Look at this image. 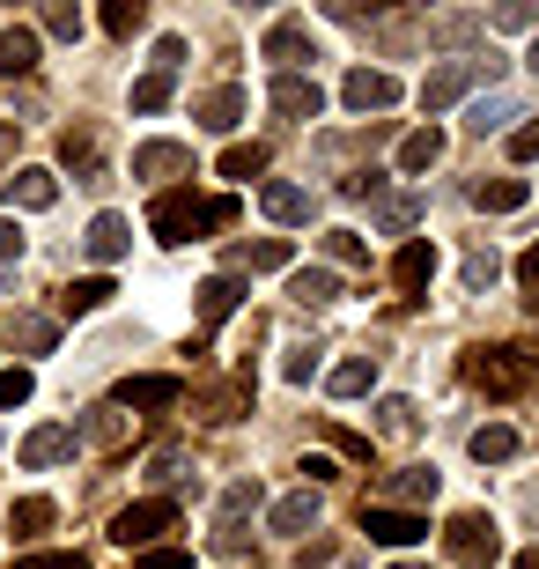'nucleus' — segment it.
<instances>
[{
    "label": "nucleus",
    "mask_w": 539,
    "mask_h": 569,
    "mask_svg": "<svg viewBox=\"0 0 539 569\" xmlns=\"http://www.w3.org/2000/svg\"><path fill=\"white\" fill-rule=\"evenodd\" d=\"M466 378H473L488 400H518L525 385H532V356H518V348H473V356H466Z\"/></svg>",
    "instance_id": "obj_1"
},
{
    "label": "nucleus",
    "mask_w": 539,
    "mask_h": 569,
    "mask_svg": "<svg viewBox=\"0 0 539 569\" xmlns=\"http://www.w3.org/2000/svg\"><path fill=\"white\" fill-rule=\"evenodd\" d=\"M170 526H178V503H170V496H148V503H126L119 518H111V540H119V548H156Z\"/></svg>",
    "instance_id": "obj_2"
},
{
    "label": "nucleus",
    "mask_w": 539,
    "mask_h": 569,
    "mask_svg": "<svg viewBox=\"0 0 539 569\" xmlns=\"http://www.w3.org/2000/svg\"><path fill=\"white\" fill-rule=\"evenodd\" d=\"M443 548H451L466 569H480V562H496V555H502V532H496L488 510H458L451 526H443Z\"/></svg>",
    "instance_id": "obj_3"
},
{
    "label": "nucleus",
    "mask_w": 539,
    "mask_h": 569,
    "mask_svg": "<svg viewBox=\"0 0 539 569\" xmlns=\"http://www.w3.org/2000/svg\"><path fill=\"white\" fill-rule=\"evenodd\" d=\"M473 82H496V60H443V67H429V82H421V104H429V111H451Z\"/></svg>",
    "instance_id": "obj_4"
},
{
    "label": "nucleus",
    "mask_w": 539,
    "mask_h": 569,
    "mask_svg": "<svg viewBox=\"0 0 539 569\" xmlns=\"http://www.w3.org/2000/svg\"><path fill=\"white\" fill-rule=\"evenodd\" d=\"M200 208H208V200H200L192 186H170V192H156V208H148V230L163 237V244H186V237L200 230Z\"/></svg>",
    "instance_id": "obj_5"
},
{
    "label": "nucleus",
    "mask_w": 539,
    "mask_h": 569,
    "mask_svg": "<svg viewBox=\"0 0 539 569\" xmlns=\"http://www.w3.org/2000/svg\"><path fill=\"white\" fill-rule=\"evenodd\" d=\"M362 532L377 548H421L429 540V518L421 510H385V503H362Z\"/></svg>",
    "instance_id": "obj_6"
},
{
    "label": "nucleus",
    "mask_w": 539,
    "mask_h": 569,
    "mask_svg": "<svg viewBox=\"0 0 539 569\" xmlns=\"http://www.w3.org/2000/svg\"><path fill=\"white\" fill-rule=\"evenodd\" d=\"M267 60L281 67V74H296L303 60H318V38H311V22H303V16H281V22L267 30Z\"/></svg>",
    "instance_id": "obj_7"
},
{
    "label": "nucleus",
    "mask_w": 539,
    "mask_h": 569,
    "mask_svg": "<svg viewBox=\"0 0 539 569\" xmlns=\"http://www.w3.org/2000/svg\"><path fill=\"white\" fill-rule=\"evenodd\" d=\"M340 104H348V111H392L399 104V82L385 74V67H355L348 82H340Z\"/></svg>",
    "instance_id": "obj_8"
},
{
    "label": "nucleus",
    "mask_w": 539,
    "mask_h": 569,
    "mask_svg": "<svg viewBox=\"0 0 539 569\" xmlns=\"http://www.w3.org/2000/svg\"><path fill=\"white\" fill-rule=\"evenodd\" d=\"M273 111H281V119H318V111H326V89L311 82V74H273Z\"/></svg>",
    "instance_id": "obj_9"
},
{
    "label": "nucleus",
    "mask_w": 539,
    "mask_h": 569,
    "mask_svg": "<svg viewBox=\"0 0 539 569\" xmlns=\"http://www.w3.org/2000/svg\"><path fill=\"white\" fill-rule=\"evenodd\" d=\"M186 170H192L186 141H141L133 148V178H186Z\"/></svg>",
    "instance_id": "obj_10"
},
{
    "label": "nucleus",
    "mask_w": 539,
    "mask_h": 569,
    "mask_svg": "<svg viewBox=\"0 0 539 569\" xmlns=\"http://www.w3.org/2000/svg\"><path fill=\"white\" fill-rule=\"evenodd\" d=\"M421 503H436V466H399L385 481V510H421Z\"/></svg>",
    "instance_id": "obj_11"
},
{
    "label": "nucleus",
    "mask_w": 539,
    "mask_h": 569,
    "mask_svg": "<svg viewBox=\"0 0 539 569\" xmlns=\"http://www.w3.org/2000/svg\"><path fill=\"white\" fill-rule=\"evenodd\" d=\"M421 208H429L421 192H377V200H370V222H377L385 237H407V230L421 222Z\"/></svg>",
    "instance_id": "obj_12"
},
{
    "label": "nucleus",
    "mask_w": 539,
    "mask_h": 569,
    "mask_svg": "<svg viewBox=\"0 0 539 569\" xmlns=\"http://www.w3.org/2000/svg\"><path fill=\"white\" fill-rule=\"evenodd\" d=\"M82 244H89V259H97V267H111V259L133 252V222H126V214H97Z\"/></svg>",
    "instance_id": "obj_13"
},
{
    "label": "nucleus",
    "mask_w": 539,
    "mask_h": 569,
    "mask_svg": "<svg viewBox=\"0 0 539 569\" xmlns=\"http://www.w3.org/2000/svg\"><path fill=\"white\" fill-rule=\"evenodd\" d=\"M318 510H326V503H318V488H296V496H281V503L267 510V526L281 532V540H296V532L318 526Z\"/></svg>",
    "instance_id": "obj_14"
},
{
    "label": "nucleus",
    "mask_w": 539,
    "mask_h": 569,
    "mask_svg": "<svg viewBox=\"0 0 539 569\" xmlns=\"http://www.w3.org/2000/svg\"><path fill=\"white\" fill-rule=\"evenodd\" d=\"M244 111H251V97H244V89H237V82H229V89H208V97L192 104V119H200V127H208V133H229V127H237V119H244Z\"/></svg>",
    "instance_id": "obj_15"
},
{
    "label": "nucleus",
    "mask_w": 539,
    "mask_h": 569,
    "mask_svg": "<svg viewBox=\"0 0 539 569\" xmlns=\"http://www.w3.org/2000/svg\"><path fill=\"white\" fill-rule=\"evenodd\" d=\"M251 510H259V481H237L222 496V510H214V540H222V548H237V532H244Z\"/></svg>",
    "instance_id": "obj_16"
},
{
    "label": "nucleus",
    "mask_w": 539,
    "mask_h": 569,
    "mask_svg": "<svg viewBox=\"0 0 539 569\" xmlns=\"http://www.w3.org/2000/svg\"><path fill=\"white\" fill-rule=\"evenodd\" d=\"M60 459H74V429L44 422V429H30V437H22V466H60Z\"/></svg>",
    "instance_id": "obj_17"
},
{
    "label": "nucleus",
    "mask_w": 539,
    "mask_h": 569,
    "mask_svg": "<svg viewBox=\"0 0 539 569\" xmlns=\"http://www.w3.org/2000/svg\"><path fill=\"white\" fill-rule=\"evenodd\" d=\"M429 274H436V244H429V237H407L399 259H392V281H399V289H429Z\"/></svg>",
    "instance_id": "obj_18"
},
{
    "label": "nucleus",
    "mask_w": 539,
    "mask_h": 569,
    "mask_svg": "<svg viewBox=\"0 0 539 569\" xmlns=\"http://www.w3.org/2000/svg\"><path fill=\"white\" fill-rule=\"evenodd\" d=\"M525 200H532V186H525V178H480V186H473V208L480 214H518Z\"/></svg>",
    "instance_id": "obj_19"
},
{
    "label": "nucleus",
    "mask_w": 539,
    "mask_h": 569,
    "mask_svg": "<svg viewBox=\"0 0 539 569\" xmlns=\"http://www.w3.org/2000/svg\"><path fill=\"white\" fill-rule=\"evenodd\" d=\"M259 208H267L273 222H311V192L289 186V178H273V186H259Z\"/></svg>",
    "instance_id": "obj_20"
},
{
    "label": "nucleus",
    "mask_w": 539,
    "mask_h": 569,
    "mask_svg": "<svg viewBox=\"0 0 539 569\" xmlns=\"http://www.w3.org/2000/svg\"><path fill=\"white\" fill-rule=\"evenodd\" d=\"M370 385H377V356H348V362H332L326 392H332V400H362Z\"/></svg>",
    "instance_id": "obj_21"
},
{
    "label": "nucleus",
    "mask_w": 539,
    "mask_h": 569,
    "mask_svg": "<svg viewBox=\"0 0 539 569\" xmlns=\"http://www.w3.org/2000/svg\"><path fill=\"white\" fill-rule=\"evenodd\" d=\"M60 200V178L52 170H16L8 178V208H52Z\"/></svg>",
    "instance_id": "obj_22"
},
{
    "label": "nucleus",
    "mask_w": 539,
    "mask_h": 569,
    "mask_svg": "<svg viewBox=\"0 0 539 569\" xmlns=\"http://www.w3.org/2000/svg\"><path fill=\"white\" fill-rule=\"evenodd\" d=\"M30 67H38V30L8 22V30H0V74L16 82V74H30Z\"/></svg>",
    "instance_id": "obj_23"
},
{
    "label": "nucleus",
    "mask_w": 539,
    "mask_h": 569,
    "mask_svg": "<svg viewBox=\"0 0 539 569\" xmlns=\"http://www.w3.org/2000/svg\"><path fill=\"white\" fill-rule=\"evenodd\" d=\"M244 303V281L237 274H214V281H200V326H222L229 311Z\"/></svg>",
    "instance_id": "obj_24"
},
{
    "label": "nucleus",
    "mask_w": 539,
    "mask_h": 569,
    "mask_svg": "<svg viewBox=\"0 0 539 569\" xmlns=\"http://www.w3.org/2000/svg\"><path fill=\"white\" fill-rule=\"evenodd\" d=\"M466 451H473L480 466H502V459H518V429H510V422H488V429H473V437H466Z\"/></svg>",
    "instance_id": "obj_25"
},
{
    "label": "nucleus",
    "mask_w": 539,
    "mask_h": 569,
    "mask_svg": "<svg viewBox=\"0 0 539 569\" xmlns=\"http://www.w3.org/2000/svg\"><path fill=\"white\" fill-rule=\"evenodd\" d=\"M60 163L82 170V186H104V178H97V133H89V127H67L60 133Z\"/></svg>",
    "instance_id": "obj_26"
},
{
    "label": "nucleus",
    "mask_w": 539,
    "mask_h": 569,
    "mask_svg": "<svg viewBox=\"0 0 539 569\" xmlns=\"http://www.w3.org/2000/svg\"><path fill=\"white\" fill-rule=\"evenodd\" d=\"M436 163H443V133L436 127H421V133L399 141V170H407V178H421V170H436Z\"/></svg>",
    "instance_id": "obj_27"
},
{
    "label": "nucleus",
    "mask_w": 539,
    "mask_h": 569,
    "mask_svg": "<svg viewBox=\"0 0 539 569\" xmlns=\"http://www.w3.org/2000/svg\"><path fill=\"white\" fill-rule=\"evenodd\" d=\"M289 296L303 303V311H326V303H340V274H326V267H303V274L289 281Z\"/></svg>",
    "instance_id": "obj_28"
},
{
    "label": "nucleus",
    "mask_w": 539,
    "mask_h": 569,
    "mask_svg": "<svg viewBox=\"0 0 539 569\" xmlns=\"http://www.w3.org/2000/svg\"><path fill=\"white\" fill-rule=\"evenodd\" d=\"M178 392H186L178 378H126L119 385V407H170Z\"/></svg>",
    "instance_id": "obj_29"
},
{
    "label": "nucleus",
    "mask_w": 539,
    "mask_h": 569,
    "mask_svg": "<svg viewBox=\"0 0 539 569\" xmlns=\"http://www.w3.org/2000/svg\"><path fill=\"white\" fill-rule=\"evenodd\" d=\"M111 296H119V289H111L104 274H89V281H74V289L60 296V311H67V318H89V311H104Z\"/></svg>",
    "instance_id": "obj_30"
},
{
    "label": "nucleus",
    "mask_w": 539,
    "mask_h": 569,
    "mask_svg": "<svg viewBox=\"0 0 539 569\" xmlns=\"http://www.w3.org/2000/svg\"><path fill=\"white\" fill-rule=\"evenodd\" d=\"M421 429V415H415V400H377V437H392V443H407Z\"/></svg>",
    "instance_id": "obj_31"
},
{
    "label": "nucleus",
    "mask_w": 539,
    "mask_h": 569,
    "mask_svg": "<svg viewBox=\"0 0 539 569\" xmlns=\"http://www.w3.org/2000/svg\"><path fill=\"white\" fill-rule=\"evenodd\" d=\"M510 119H525L518 97H502V89H496V97H480V104H473V119H466V127H473V133H496V127H510Z\"/></svg>",
    "instance_id": "obj_32"
},
{
    "label": "nucleus",
    "mask_w": 539,
    "mask_h": 569,
    "mask_svg": "<svg viewBox=\"0 0 539 569\" xmlns=\"http://www.w3.org/2000/svg\"><path fill=\"white\" fill-rule=\"evenodd\" d=\"M8 340H16V348H30V356H52V318H38V311H22L16 326H8Z\"/></svg>",
    "instance_id": "obj_33"
},
{
    "label": "nucleus",
    "mask_w": 539,
    "mask_h": 569,
    "mask_svg": "<svg viewBox=\"0 0 539 569\" xmlns=\"http://www.w3.org/2000/svg\"><path fill=\"white\" fill-rule=\"evenodd\" d=\"M170 89H178V74H163V67H148L141 82H133V111H163Z\"/></svg>",
    "instance_id": "obj_34"
},
{
    "label": "nucleus",
    "mask_w": 539,
    "mask_h": 569,
    "mask_svg": "<svg viewBox=\"0 0 539 569\" xmlns=\"http://www.w3.org/2000/svg\"><path fill=\"white\" fill-rule=\"evenodd\" d=\"M480 30H488V16H436V22H429L436 44H473Z\"/></svg>",
    "instance_id": "obj_35"
},
{
    "label": "nucleus",
    "mask_w": 539,
    "mask_h": 569,
    "mask_svg": "<svg viewBox=\"0 0 539 569\" xmlns=\"http://www.w3.org/2000/svg\"><path fill=\"white\" fill-rule=\"evenodd\" d=\"M89 443H104V451H119V443H126V415H119V407H89Z\"/></svg>",
    "instance_id": "obj_36"
},
{
    "label": "nucleus",
    "mask_w": 539,
    "mask_h": 569,
    "mask_svg": "<svg viewBox=\"0 0 539 569\" xmlns=\"http://www.w3.org/2000/svg\"><path fill=\"white\" fill-rule=\"evenodd\" d=\"M259 170H267V148H259V141L222 148V178H259Z\"/></svg>",
    "instance_id": "obj_37"
},
{
    "label": "nucleus",
    "mask_w": 539,
    "mask_h": 569,
    "mask_svg": "<svg viewBox=\"0 0 539 569\" xmlns=\"http://www.w3.org/2000/svg\"><path fill=\"white\" fill-rule=\"evenodd\" d=\"M244 267H259V274H273V267H289V237H267V244H244Z\"/></svg>",
    "instance_id": "obj_38"
},
{
    "label": "nucleus",
    "mask_w": 539,
    "mask_h": 569,
    "mask_svg": "<svg viewBox=\"0 0 539 569\" xmlns=\"http://www.w3.org/2000/svg\"><path fill=\"white\" fill-rule=\"evenodd\" d=\"M141 22H148V8H141V0H111V8H104V30H111V38H133Z\"/></svg>",
    "instance_id": "obj_39"
},
{
    "label": "nucleus",
    "mask_w": 539,
    "mask_h": 569,
    "mask_svg": "<svg viewBox=\"0 0 539 569\" xmlns=\"http://www.w3.org/2000/svg\"><path fill=\"white\" fill-rule=\"evenodd\" d=\"M326 259H332V267H370V252H362V237H355V230H332Z\"/></svg>",
    "instance_id": "obj_40"
},
{
    "label": "nucleus",
    "mask_w": 539,
    "mask_h": 569,
    "mask_svg": "<svg viewBox=\"0 0 539 569\" xmlns=\"http://www.w3.org/2000/svg\"><path fill=\"white\" fill-rule=\"evenodd\" d=\"M52 518H60V510L44 503V496H22V503H16V532H22V540H30V532H44Z\"/></svg>",
    "instance_id": "obj_41"
},
{
    "label": "nucleus",
    "mask_w": 539,
    "mask_h": 569,
    "mask_svg": "<svg viewBox=\"0 0 539 569\" xmlns=\"http://www.w3.org/2000/svg\"><path fill=\"white\" fill-rule=\"evenodd\" d=\"M488 30H539V8H532V0H510V8L488 16Z\"/></svg>",
    "instance_id": "obj_42"
},
{
    "label": "nucleus",
    "mask_w": 539,
    "mask_h": 569,
    "mask_svg": "<svg viewBox=\"0 0 539 569\" xmlns=\"http://www.w3.org/2000/svg\"><path fill=\"white\" fill-rule=\"evenodd\" d=\"M496 274H502V259L488 252V244H480V252H466V289H488Z\"/></svg>",
    "instance_id": "obj_43"
},
{
    "label": "nucleus",
    "mask_w": 539,
    "mask_h": 569,
    "mask_svg": "<svg viewBox=\"0 0 539 569\" xmlns=\"http://www.w3.org/2000/svg\"><path fill=\"white\" fill-rule=\"evenodd\" d=\"M44 30H52V38H82V8L52 0V8H44Z\"/></svg>",
    "instance_id": "obj_44"
},
{
    "label": "nucleus",
    "mask_w": 539,
    "mask_h": 569,
    "mask_svg": "<svg viewBox=\"0 0 539 569\" xmlns=\"http://www.w3.org/2000/svg\"><path fill=\"white\" fill-rule=\"evenodd\" d=\"M237 415H244V385H222L208 400V422H237Z\"/></svg>",
    "instance_id": "obj_45"
},
{
    "label": "nucleus",
    "mask_w": 539,
    "mask_h": 569,
    "mask_svg": "<svg viewBox=\"0 0 539 569\" xmlns=\"http://www.w3.org/2000/svg\"><path fill=\"white\" fill-rule=\"evenodd\" d=\"M311 370H318V348H289V362H281V378H289V385H311Z\"/></svg>",
    "instance_id": "obj_46"
},
{
    "label": "nucleus",
    "mask_w": 539,
    "mask_h": 569,
    "mask_svg": "<svg viewBox=\"0 0 539 569\" xmlns=\"http://www.w3.org/2000/svg\"><path fill=\"white\" fill-rule=\"evenodd\" d=\"M510 156H518V163H539V119H525V127L510 133Z\"/></svg>",
    "instance_id": "obj_47"
},
{
    "label": "nucleus",
    "mask_w": 539,
    "mask_h": 569,
    "mask_svg": "<svg viewBox=\"0 0 539 569\" xmlns=\"http://www.w3.org/2000/svg\"><path fill=\"white\" fill-rule=\"evenodd\" d=\"M30 400V370H0V407H22Z\"/></svg>",
    "instance_id": "obj_48"
},
{
    "label": "nucleus",
    "mask_w": 539,
    "mask_h": 569,
    "mask_svg": "<svg viewBox=\"0 0 539 569\" xmlns=\"http://www.w3.org/2000/svg\"><path fill=\"white\" fill-rule=\"evenodd\" d=\"M141 569H192V555H186V548H148Z\"/></svg>",
    "instance_id": "obj_49"
},
{
    "label": "nucleus",
    "mask_w": 539,
    "mask_h": 569,
    "mask_svg": "<svg viewBox=\"0 0 539 569\" xmlns=\"http://www.w3.org/2000/svg\"><path fill=\"white\" fill-rule=\"evenodd\" d=\"M156 67L178 74V67H186V38H156Z\"/></svg>",
    "instance_id": "obj_50"
},
{
    "label": "nucleus",
    "mask_w": 539,
    "mask_h": 569,
    "mask_svg": "<svg viewBox=\"0 0 539 569\" xmlns=\"http://www.w3.org/2000/svg\"><path fill=\"white\" fill-rule=\"evenodd\" d=\"M229 222H237V200H208L200 208V230H229Z\"/></svg>",
    "instance_id": "obj_51"
},
{
    "label": "nucleus",
    "mask_w": 539,
    "mask_h": 569,
    "mask_svg": "<svg viewBox=\"0 0 539 569\" xmlns=\"http://www.w3.org/2000/svg\"><path fill=\"white\" fill-rule=\"evenodd\" d=\"M16 569H89V562H82V555H22Z\"/></svg>",
    "instance_id": "obj_52"
},
{
    "label": "nucleus",
    "mask_w": 539,
    "mask_h": 569,
    "mask_svg": "<svg viewBox=\"0 0 539 569\" xmlns=\"http://www.w3.org/2000/svg\"><path fill=\"white\" fill-rule=\"evenodd\" d=\"M8 259H22V230L8 222V214H0V267H8Z\"/></svg>",
    "instance_id": "obj_53"
},
{
    "label": "nucleus",
    "mask_w": 539,
    "mask_h": 569,
    "mask_svg": "<svg viewBox=\"0 0 539 569\" xmlns=\"http://www.w3.org/2000/svg\"><path fill=\"white\" fill-rule=\"evenodd\" d=\"M518 274H525V281H532V289H539V244H532V252L518 259Z\"/></svg>",
    "instance_id": "obj_54"
},
{
    "label": "nucleus",
    "mask_w": 539,
    "mask_h": 569,
    "mask_svg": "<svg viewBox=\"0 0 539 569\" xmlns=\"http://www.w3.org/2000/svg\"><path fill=\"white\" fill-rule=\"evenodd\" d=\"M525 67H532V74H539V38H532V52H525Z\"/></svg>",
    "instance_id": "obj_55"
}]
</instances>
